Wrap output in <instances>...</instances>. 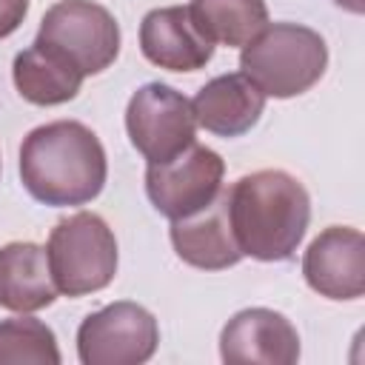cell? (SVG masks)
Masks as SVG:
<instances>
[{
    "label": "cell",
    "instance_id": "cell-13",
    "mask_svg": "<svg viewBox=\"0 0 365 365\" xmlns=\"http://www.w3.org/2000/svg\"><path fill=\"white\" fill-rule=\"evenodd\" d=\"M265 108V94L242 74H220L205 83L191 100L197 125L220 137H240L251 131Z\"/></svg>",
    "mask_w": 365,
    "mask_h": 365
},
{
    "label": "cell",
    "instance_id": "cell-7",
    "mask_svg": "<svg viewBox=\"0 0 365 365\" xmlns=\"http://www.w3.org/2000/svg\"><path fill=\"white\" fill-rule=\"evenodd\" d=\"M125 128L131 145L148 163H168L194 143L197 120L180 91L165 83H148L131 94Z\"/></svg>",
    "mask_w": 365,
    "mask_h": 365
},
{
    "label": "cell",
    "instance_id": "cell-1",
    "mask_svg": "<svg viewBox=\"0 0 365 365\" xmlns=\"http://www.w3.org/2000/svg\"><path fill=\"white\" fill-rule=\"evenodd\" d=\"M228 220L242 257L259 262L291 259L311 220L305 185L279 168L240 177L228 191Z\"/></svg>",
    "mask_w": 365,
    "mask_h": 365
},
{
    "label": "cell",
    "instance_id": "cell-17",
    "mask_svg": "<svg viewBox=\"0 0 365 365\" xmlns=\"http://www.w3.org/2000/svg\"><path fill=\"white\" fill-rule=\"evenodd\" d=\"M57 365L60 348L54 331L34 319L17 317L0 322V365Z\"/></svg>",
    "mask_w": 365,
    "mask_h": 365
},
{
    "label": "cell",
    "instance_id": "cell-6",
    "mask_svg": "<svg viewBox=\"0 0 365 365\" xmlns=\"http://www.w3.org/2000/svg\"><path fill=\"white\" fill-rule=\"evenodd\" d=\"M157 342V319L137 302H111L88 314L77 328L83 365H140L154 356Z\"/></svg>",
    "mask_w": 365,
    "mask_h": 365
},
{
    "label": "cell",
    "instance_id": "cell-15",
    "mask_svg": "<svg viewBox=\"0 0 365 365\" xmlns=\"http://www.w3.org/2000/svg\"><path fill=\"white\" fill-rule=\"evenodd\" d=\"M11 74H14V86H17L20 97L34 106L68 103L77 97V91L86 80L71 63H66L54 51L43 48L40 43H31L29 48H23L14 57Z\"/></svg>",
    "mask_w": 365,
    "mask_h": 365
},
{
    "label": "cell",
    "instance_id": "cell-12",
    "mask_svg": "<svg viewBox=\"0 0 365 365\" xmlns=\"http://www.w3.org/2000/svg\"><path fill=\"white\" fill-rule=\"evenodd\" d=\"M171 245L177 257L202 271H222L242 259L228 220V197L220 191L191 217L171 220Z\"/></svg>",
    "mask_w": 365,
    "mask_h": 365
},
{
    "label": "cell",
    "instance_id": "cell-8",
    "mask_svg": "<svg viewBox=\"0 0 365 365\" xmlns=\"http://www.w3.org/2000/svg\"><path fill=\"white\" fill-rule=\"evenodd\" d=\"M222 157L208 145L191 143L168 163H148L145 194L163 217L182 220L205 208L222 191Z\"/></svg>",
    "mask_w": 365,
    "mask_h": 365
},
{
    "label": "cell",
    "instance_id": "cell-4",
    "mask_svg": "<svg viewBox=\"0 0 365 365\" xmlns=\"http://www.w3.org/2000/svg\"><path fill=\"white\" fill-rule=\"evenodd\" d=\"M54 285L66 297L103 291L117 274V240L103 217L77 211L51 228L46 245Z\"/></svg>",
    "mask_w": 365,
    "mask_h": 365
},
{
    "label": "cell",
    "instance_id": "cell-9",
    "mask_svg": "<svg viewBox=\"0 0 365 365\" xmlns=\"http://www.w3.org/2000/svg\"><path fill=\"white\" fill-rule=\"evenodd\" d=\"M305 282L328 299H359L365 294V240L351 225H331L302 257Z\"/></svg>",
    "mask_w": 365,
    "mask_h": 365
},
{
    "label": "cell",
    "instance_id": "cell-16",
    "mask_svg": "<svg viewBox=\"0 0 365 365\" xmlns=\"http://www.w3.org/2000/svg\"><path fill=\"white\" fill-rule=\"evenodd\" d=\"M188 14L200 34L220 46H245L268 26L265 0H191Z\"/></svg>",
    "mask_w": 365,
    "mask_h": 365
},
{
    "label": "cell",
    "instance_id": "cell-14",
    "mask_svg": "<svg viewBox=\"0 0 365 365\" xmlns=\"http://www.w3.org/2000/svg\"><path fill=\"white\" fill-rule=\"evenodd\" d=\"M46 248L34 242H9L0 248V308L31 314L57 299Z\"/></svg>",
    "mask_w": 365,
    "mask_h": 365
},
{
    "label": "cell",
    "instance_id": "cell-5",
    "mask_svg": "<svg viewBox=\"0 0 365 365\" xmlns=\"http://www.w3.org/2000/svg\"><path fill=\"white\" fill-rule=\"evenodd\" d=\"M34 43L88 77L106 71L117 60L120 26L108 9L91 0H60L43 14Z\"/></svg>",
    "mask_w": 365,
    "mask_h": 365
},
{
    "label": "cell",
    "instance_id": "cell-19",
    "mask_svg": "<svg viewBox=\"0 0 365 365\" xmlns=\"http://www.w3.org/2000/svg\"><path fill=\"white\" fill-rule=\"evenodd\" d=\"M334 3L351 14H362V9H365V0H334Z\"/></svg>",
    "mask_w": 365,
    "mask_h": 365
},
{
    "label": "cell",
    "instance_id": "cell-3",
    "mask_svg": "<svg viewBox=\"0 0 365 365\" xmlns=\"http://www.w3.org/2000/svg\"><path fill=\"white\" fill-rule=\"evenodd\" d=\"M328 66V46L319 31L299 23H271L242 46L240 68L265 94L277 100L308 91Z\"/></svg>",
    "mask_w": 365,
    "mask_h": 365
},
{
    "label": "cell",
    "instance_id": "cell-11",
    "mask_svg": "<svg viewBox=\"0 0 365 365\" xmlns=\"http://www.w3.org/2000/svg\"><path fill=\"white\" fill-rule=\"evenodd\" d=\"M140 48L148 63L168 71H197L214 57V43L200 34L188 6L148 11L140 23Z\"/></svg>",
    "mask_w": 365,
    "mask_h": 365
},
{
    "label": "cell",
    "instance_id": "cell-10",
    "mask_svg": "<svg viewBox=\"0 0 365 365\" xmlns=\"http://www.w3.org/2000/svg\"><path fill=\"white\" fill-rule=\"evenodd\" d=\"M220 356L228 365H294L299 359V334L271 308H245L225 322Z\"/></svg>",
    "mask_w": 365,
    "mask_h": 365
},
{
    "label": "cell",
    "instance_id": "cell-18",
    "mask_svg": "<svg viewBox=\"0 0 365 365\" xmlns=\"http://www.w3.org/2000/svg\"><path fill=\"white\" fill-rule=\"evenodd\" d=\"M29 11V0H0V40L14 34Z\"/></svg>",
    "mask_w": 365,
    "mask_h": 365
},
{
    "label": "cell",
    "instance_id": "cell-2",
    "mask_svg": "<svg viewBox=\"0 0 365 365\" xmlns=\"http://www.w3.org/2000/svg\"><path fill=\"white\" fill-rule=\"evenodd\" d=\"M106 148L91 128L77 120L46 123L26 134L20 145V180L46 205H86L106 185Z\"/></svg>",
    "mask_w": 365,
    "mask_h": 365
}]
</instances>
